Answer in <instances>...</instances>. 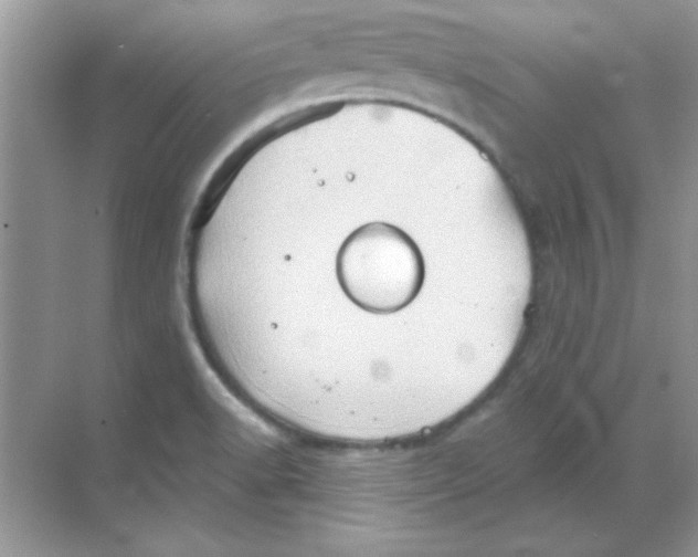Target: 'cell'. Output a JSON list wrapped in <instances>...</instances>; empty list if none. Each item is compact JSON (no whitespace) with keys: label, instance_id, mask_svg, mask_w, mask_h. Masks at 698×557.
Returning a JSON list of instances; mask_svg holds the SVG:
<instances>
[{"label":"cell","instance_id":"6da1fadb","mask_svg":"<svg viewBox=\"0 0 698 557\" xmlns=\"http://www.w3.org/2000/svg\"><path fill=\"white\" fill-rule=\"evenodd\" d=\"M338 285L366 314L390 316L420 295L426 276L415 241L391 223L373 221L355 229L341 243L335 262Z\"/></svg>","mask_w":698,"mask_h":557}]
</instances>
